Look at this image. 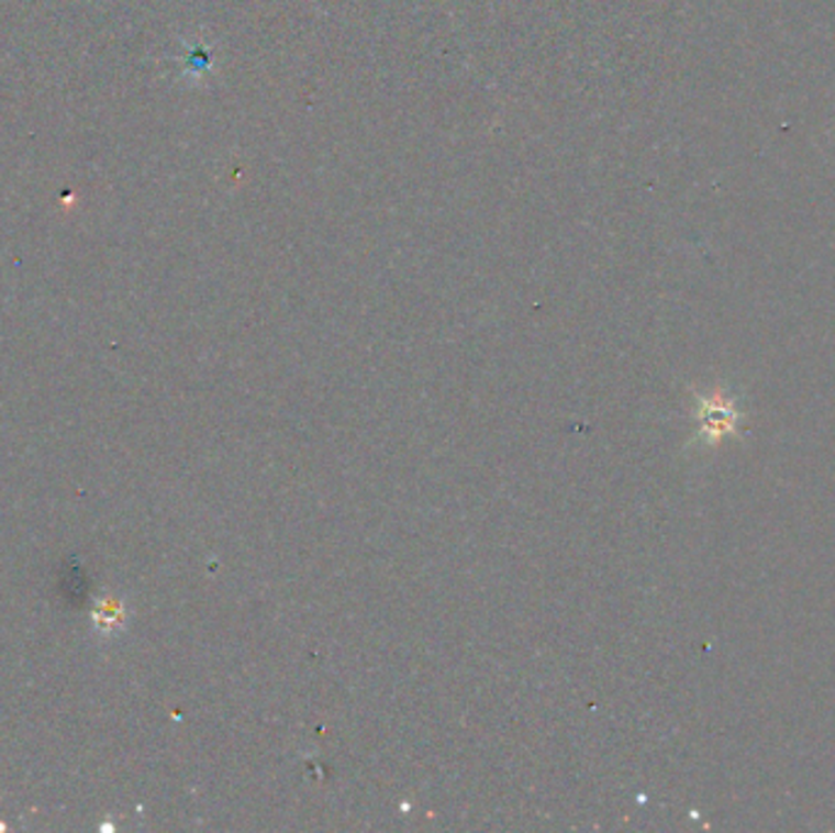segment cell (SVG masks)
Returning a JSON list of instances; mask_svg holds the SVG:
<instances>
[{"label":"cell","mask_w":835,"mask_h":833,"mask_svg":"<svg viewBox=\"0 0 835 833\" xmlns=\"http://www.w3.org/2000/svg\"><path fill=\"white\" fill-rule=\"evenodd\" d=\"M703 433L706 435H713L719 437L723 435L725 431L733 429V421H735V411L731 401H725L721 397H716L713 401H703Z\"/></svg>","instance_id":"6da1fadb"}]
</instances>
